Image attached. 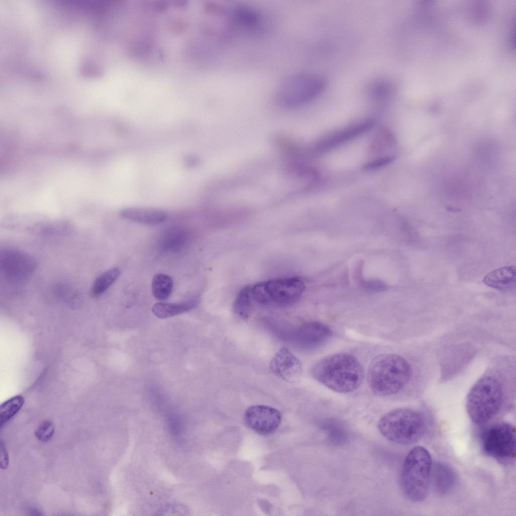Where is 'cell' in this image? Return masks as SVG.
<instances>
[{
    "label": "cell",
    "mask_w": 516,
    "mask_h": 516,
    "mask_svg": "<svg viewBox=\"0 0 516 516\" xmlns=\"http://www.w3.org/2000/svg\"><path fill=\"white\" fill-rule=\"evenodd\" d=\"M311 373L319 383L340 393L357 389L364 375L359 362L347 353H338L324 358L313 365Z\"/></svg>",
    "instance_id": "1"
},
{
    "label": "cell",
    "mask_w": 516,
    "mask_h": 516,
    "mask_svg": "<svg viewBox=\"0 0 516 516\" xmlns=\"http://www.w3.org/2000/svg\"><path fill=\"white\" fill-rule=\"evenodd\" d=\"M411 376L409 363L402 357L394 354H383L370 362L367 373L368 385L378 396H388L398 393L408 383Z\"/></svg>",
    "instance_id": "2"
},
{
    "label": "cell",
    "mask_w": 516,
    "mask_h": 516,
    "mask_svg": "<svg viewBox=\"0 0 516 516\" xmlns=\"http://www.w3.org/2000/svg\"><path fill=\"white\" fill-rule=\"evenodd\" d=\"M377 428L389 440L408 445L421 438L425 430L426 423L419 412L410 409L399 408L382 416L377 423Z\"/></svg>",
    "instance_id": "3"
},
{
    "label": "cell",
    "mask_w": 516,
    "mask_h": 516,
    "mask_svg": "<svg viewBox=\"0 0 516 516\" xmlns=\"http://www.w3.org/2000/svg\"><path fill=\"white\" fill-rule=\"evenodd\" d=\"M502 401V388L499 380L491 376H485L470 390L466 399L467 411L474 423L483 424L497 415Z\"/></svg>",
    "instance_id": "4"
},
{
    "label": "cell",
    "mask_w": 516,
    "mask_h": 516,
    "mask_svg": "<svg viewBox=\"0 0 516 516\" xmlns=\"http://www.w3.org/2000/svg\"><path fill=\"white\" fill-rule=\"evenodd\" d=\"M432 468L428 450L416 446L409 452L405 460L401 475L403 490L414 501L424 500L427 495Z\"/></svg>",
    "instance_id": "5"
},
{
    "label": "cell",
    "mask_w": 516,
    "mask_h": 516,
    "mask_svg": "<svg viewBox=\"0 0 516 516\" xmlns=\"http://www.w3.org/2000/svg\"><path fill=\"white\" fill-rule=\"evenodd\" d=\"M325 87L319 77L308 73L291 75L278 86L275 99L285 108H294L306 104L317 97Z\"/></svg>",
    "instance_id": "6"
},
{
    "label": "cell",
    "mask_w": 516,
    "mask_h": 516,
    "mask_svg": "<svg viewBox=\"0 0 516 516\" xmlns=\"http://www.w3.org/2000/svg\"><path fill=\"white\" fill-rule=\"evenodd\" d=\"M304 289L303 281L295 277L273 279L250 285L252 299L263 305L293 304L301 297Z\"/></svg>",
    "instance_id": "7"
},
{
    "label": "cell",
    "mask_w": 516,
    "mask_h": 516,
    "mask_svg": "<svg viewBox=\"0 0 516 516\" xmlns=\"http://www.w3.org/2000/svg\"><path fill=\"white\" fill-rule=\"evenodd\" d=\"M482 448L487 455L506 463L514 459L515 429L507 422H499L486 429L481 435Z\"/></svg>",
    "instance_id": "8"
},
{
    "label": "cell",
    "mask_w": 516,
    "mask_h": 516,
    "mask_svg": "<svg viewBox=\"0 0 516 516\" xmlns=\"http://www.w3.org/2000/svg\"><path fill=\"white\" fill-rule=\"evenodd\" d=\"M36 268L30 255L15 249L5 250L1 255V270L9 281L19 282L29 278Z\"/></svg>",
    "instance_id": "9"
},
{
    "label": "cell",
    "mask_w": 516,
    "mask_h": 516,
    "mask_svg": "<svg viewBox=\"0 0 516 516\" xmlns=\"http://www.w3.org/2000/svg\"><path fill=\"white\" fill-rule=\"evenodd\" d=\"M246 424L261 435H269L278 428L281 415L275 408L265 405H255L248 408L244 414Z\"/></svg>",
    "instance_id": "10"
},
{
    "label": "cell",
    "mask_w": 516,
    "mask_h": 516,
    "mask_svg": "<svg viewBox=\"0 0 516 516\" xmlns=\"http://www.w3.org/2000/svg\"><path fill=\"white\" fill-rule=\"evenodd\" d=\"M332 335L331 330L325 324L311 321L302 324L293 333L294 344L304 350L316 349L327 341Z\"/></svg>",
    "instance_id": "11"
},
{
    "label": "cell",
    "mask_w": 516,
    "mask_h": 516,
    "mask_svg": "<svg viewBox=\"0 0 516 516\" xmlns=\"http://www.w3.org/2000/svg\"><path fill=\"white\" fill-rule=\"evenodd\" d=\"M270 367L277 376L291 383L298 380L302 369L299 360L284 347L275 354L270 362Z\"/></svg>",
    "instance_id": "12"
},
{
    "label": "cell",
    "mask_w": 516,
    "mask_h": 516,
    "mask_svg": "<svg viewBox=\"0 0 516 516\" xmlns=\"http://www.w3.org/2000/svg\"><path fill=\"white\" fill-rule=\"evenodd\" d=\"M119 215L124 218L150 225L160 224L167 218L164 211L147 208H125L120 211Z\"/></svg>",
    "instance_id": "13"
},
{
    "label": "cell",
    "mask_w": 516,
    "mask_h": 516,
    "mask_svg": "<svg viewBox=\"0 0 516 516\" xmlns=\"http://www.w3.org/2000/svg\"><path fill=\"white\" fill-rule=\"evenodd\" d=\"M515 268L507 266L495 270L487 274L483 282L487 286L502 291H508L515 288Z\"/></svg>",
    "instance_id": "14"
},
{
    "label": "cell",
    "mask_w": 516,
    "mask_h": 516,
    "mask_svg": "<svg viewBox=\"0 0 516 516\" xmlns=\"http://www.w3.org/2000/svg\"><path fill=\"white\" fill-rule=\"evenodd\" d=\"M431 474L433 488L440 494H445L450 491L456 484L455 472L443 463L434 464L431 468Z\"/></svg>",
    "instance_id": "15"
},
{
    "label": "cell",
    "mask_w": 516,
    "mask_h": 516,
    "mask_svg": "<svg viewBox=\"0 0 516 516\" xmlns=\"http://www.w3.org/2000/svg\"><path fill=\"white\" fill-rule=\"evenodd\" d=\"M199 300L193 298L178 303L158 302L152 307L153 313L160 318H166L188 311L196 307Z\"/></svg>",
    "instance_id": "16"
},
{
    "label": "cell",
    "mask_w": 516,
    "mask_h": 516,
    "mask_svg": "<svg viewBox=\"0 0 516 516\" xmlns=\"http://www.w3.org/2000/svg\"><path fill=\"white\" fill-rule=\"evenodd\" d=\"M372 125V123L371 121H367L346 128L336 134L330 136L328 138L322 140L318 144L317 147L319 149H320L321 150L332 147L338 144L356 137L371 127Z\"/></svg>",
    "instance_id": "17"
},
{
    "label": "cell",
    "mask_w": 516,
    "mask_h": 516,
    "mask_svg": "<svg viewBox=\"0 0 516 516\" xmlns=\"http://www.w3.org/2000/svg\"><path fill=\"white\" fill-rule=\"evenodd\" d=\"M231 20L236 26L244 29L255 28L259 24V14L253 9L246 6H238L232 10Z\"/></svg>",
    "instance_id": "18"
},
{
    "label": "cell",
    "mask_w": 516,
    "mask_h": 516,
    "mask_svg": "<svg viewBox=\"0 0 516 516\" xmlns=\"http://www.w3.org/2000/svg\"><path fill=\"white\" fill-rule=\"evenodd\" d=\"M120 274L118 268H111L98 276L93 282L90 292L94 297L104 293L117 280Z\"/></svg>",
    "instance_id": "19"
},
{
    "label": "cell",
    "mask_w": 516,
    "mask_h": 516,
    "mask_svg": "<svg viewBox=\"0 0 516 516\" xmlns=\"http://www.w3.org/2000/svg\"><path fill=\"white\" fill-rule=\"evenodd\" d=\"M173 287L171 277L158 273L154 275L152 281V292L154 297L159 300L167 299L170 295Z\"/></svg>",
    "instance_id": "20"
},
{
    "label": "cell",
    "mask_w": 516,
    "mask_h": 516,
    "mask_svg": "<svg viewBox=\"0 0 516 516\" xmlns=\"http://www.w3.org/2000/svg\"><path fill=\"white\" fill-rule=\"evenodd\" d=\"M250 285L243 287L237 295L233 303L235 313L243 319H246L251 311L252 300Z\"/></svg>",
    "instance_id": "21"
},
{
    "label": "cell",
    "mask_w": 516,
    "mask_h": 516,
    "mask_svg": "<svg viewBox=\"0 0 516 516\" xmlns=\"http://www.w3.org/2000/svg\"><path fill=\"white\" fill-rule=\"evenodd\" d=\"M24 403L23 397L22 396L18 395L10 398L1 405L0 408L1 428L19 412Z\"/></svg>",
    "instance_id": "22"
},
{
    "label": "cell",
    "mask_w": 516,
    "mask_h": 516,
    "mask_svg": "<svg viewBox=\"0 0 516 516\" xmlns=\"http://www.w3.org/2000/svg\"><path fill=\"white\" fill-rule=\"evenodd\" d=\"M395 144V139L390 132L381 130L376 135L371 145V151L378 153L385 149L393 147Z\"/></svg>",
    "instance_id": "23"
},
{
    "label": "cell",
    "mask_w": 516,
    "mask_h": 516,
    "mask_svg": "<svg viewBox=\"0 0 516 516\" xmlns=\"http://www.w3.org/2000/svg\"><path fill=\"white\" fill-rule=\"evenodd\" d=\"M325 429L330 438L334 442H343L346 438V432L343 427L336 421L329 420L325 424Z\"/></svg>",
    "instance_id": "24"
},
{
    "label": "cell",
    "mask_w": 516,
    "mask_h": 516,
    "mask_svg": "<svg viewBox=\"0 0 516 516\" xmlns=\"http://www.w3.org/2000/svg\"><path fill=\"white\" fill-rule=\"evenodd\" d=\"M55 426L53 423L48 420L42 422L35 431L37 438L43 442L49 440L53 436Z\"/></svg>",
    "instance_id": "25"
},
{
    "label": "cell",
    "mask_w": 516,
    "mask_h": 516,
    "mask_svg": "<svg viewBox=\"0 0 516 516\" xmlns=\"http://www.w3.org/2000/svg\"><path fill=\"white\" fill-rule=\"evenodd\" d=\"M1 447V458L0 463L1 468L2 469H6L7 468L9 463V454L5 446V444L3 440H1L0 442Z\"/></svg>",
    "instance_id": "26"
}]
</instances>
